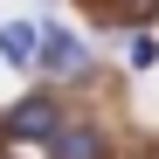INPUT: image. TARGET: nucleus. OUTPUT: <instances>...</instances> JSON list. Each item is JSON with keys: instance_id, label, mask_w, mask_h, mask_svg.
Masks as SVG:
<instances>
[{"instance_id": "obj_1", "label": "nucleus", "mask_w": 159, "mask_h": 159, "mask_svg": "<svg viewBox=\"0 0 159 159\" xmlns=\"http://www.w3.org/2000/svg\"><path fill=\"white\" fill-rule=\"evenodd\" d=\"M35 76H56V83H90V48L76 42L62 21H42V48H35Z\"/></svg>"}, {"instance_id": "obj_2", "label": "nucleus", "mask_w": 159, "mask_h": 159, "mask_svg": "<svg viewBox=\"0 0 159 159\" xmlns=\"http://www.w3.org/2000/svg\"><path fill=\"white\" fill-rule=\"evenodd\" d=\"M56 125H62V97L56 90H35V97H21L7 118H0V131H7L14 145H48L56 139Z\"/></svg>"}, {"instance_id": "obj_3", "label": "nucleus", "mask_w": 159, "mask_h": 159, "mask_svg": "<svg viewBox=\"0 0 159 159\" xmlns=\"http://www.w3.org/2000/svg\"><path fill=\"white\" fill-rule=\"evenodd\" d=\"M48 159H111V139H104V125H90V118H62L56 139H48Z\"/></svg>"}, {"instance_id": "obj_4", "label": "nucleus", "mask_w": 159, "mask_h": 159, "mask_svg": "<svg viewBox=\"0 0 159 159\" xmlns=\"http://www.w3.org/2000/svg\"><path fill=\"white\" fill-rule=\"evenodd\" d=\"M90 14V28H139V21H159V0H76Z\"/></svg>"}, {"instance_id": "obj_5", "label": "nucleus", "mask_w": 159, "mask_h": 159, "mask_svg": "<svg viewBox=\"0 0 159 159\" xmlns=\"http://www.w3.org/2000/svg\"><path fill=\"white\" fill-rule=\"evenodd\" d=\"M35 48H42V21H7V28H0V62L7 69L35 76Z\"/></svg>"}, {"instance_id": "obj_6", "label": "nucleus", "mask_w": 159, "mask_h": 159, "mask_svg": "<svg viewBox=\"0 0 159 159\" xmlns=\"http://www.w3.org/2000/svg\"><path fill=\"white\" fill-rule=\"evenodd\" d=\"M125 56H131V69H152L159 62V35L152 28H131V48H125Z\"/></svg>"}, {"instance_id": "obj_7", "label": "nucleus", "mask_w": 159, "mask_h": 159, "mask_svg": "<svg viewBox=\"0 0 159 159\" xmlns=\"http://www.w3.org/2000/svg\"><path fill=\"white\" fill-rule=\"evenodd\" d=\"M0 159H7V152H0Z\"/></svg>"}]
</instances>
